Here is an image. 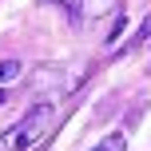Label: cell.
Wrapping results in <instances>:
<instances>
[{"label":"cell","instance_id":"cell-1","mask_svg":"<svg viewBox=\"0 0 151 151\" xmlns=\"http://www.w3.org/2000/svg\"><path fill=\"white\" fill-rule=\"evenodd\" d=\"M52 119H56V107H52V104L28 107V115H20L12 127H4V135H0V151H32L48 131H52Z\"/></svg>","mask_w":151,"mask_h":151},{"label":"cell","instance_id":"cell-2","mask_svg":"<svg viewBox=\"0 0 151 151\" xmlns=\"http://www.w3.org/2000/svg\"><path fill=\"white\" fill-rule=\"evenodd\" d=\"M104 12H115V0H83V16L88 20H96Z\"/></svg>","mask_w":151,"mask_h":151},{"label":"cell","instance_id":"cell-3","mask_svg":"<svg viewBox=\"0 0 151 151\" xmlns=\"http://www.w3.org/2000/svg\"><path fill=\"white\" fill-rule=\"evenodd\" d=\"M24 68H20V60H0V83H8V80H16Z\"/></svg>","mask_w":151,"mask_h":151},{"label":"cell","instance_id":"cell-4","mask_svg":"<svg viewBox=\"0 0 151 151\" xmlns=\"http://www.w3.org/2000/svg\"><path fill=\"white\" fill-rule=\"evenodd\" d=\"M123 147H127V139H123L119 131H115V135H107L104 143H99V147H91V151H123Z\"/></svg>","mask_w":151,"mask_h":151},{"label":"cell","instance_id":"cell-5","mask_svg":"<svg viewBox=\"0 0 151 151\" xmlns=\"http://www.w3.org/2000/svg\"><path fill=\"white\" fill-rule=\"evenodd\" d=\"M143 40H147V48H151V16H147V24H143Z\"/></svg>","mask_w":151,"mask_h":151},{"label":"cell","instance_id":"cell-6","mask_svg":"<svg viewBox=\"0 0 151 151\" xmlns=\"http://www.w3.org/2000/svg\"><path fill=\"white\" fill-rule=\"evenodd\" d=\"M4 99H8V96H4V91H0V104H4Z\"/></svg>","mask_w":151,"mask_h":151}]
</instances>
